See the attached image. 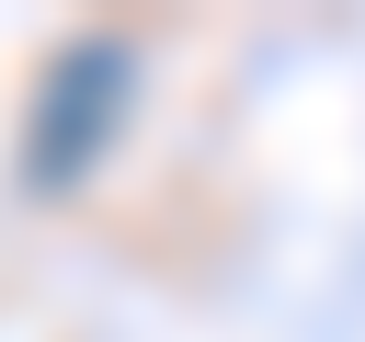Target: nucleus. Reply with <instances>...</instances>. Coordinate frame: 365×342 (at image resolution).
<instances>
[{"label":"nucleus","instance_id":"obj_1","mask_svg":"<svg viewBox=\"0 0 365 342\" xmlns=\"http://www.w3.org/2000/svg\"><path fill=\"white\" fill-rule=\"evenodd\" d=\"M114 91H125V46H68L57 57V80H46V114H34V148H23V182L34 194H57V182H80L91 171V148L114 137Z\"/></svg>","mask_w":365,"mask_h":342}]
</instances>
